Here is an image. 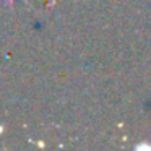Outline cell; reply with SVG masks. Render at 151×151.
I'll list each match as a JSON object with an SVG mask.
<instances>
[{
	"instance_id": "1",
	"label": "cell",
	"mask_w": 151,
	"mask_h": 151,
	"mask_svg": "<svg viewBox=\"0 0 151 151\" xmlns=\"http://www.w3.org/2000/svg\"><path fill=\"white\" fill-rule=\"evenodd\" d=\"M135 150L137 151H151V145L150 143H140L135 146Z\"/></svg>"
},
{
	"instance_id": "2",
	"label": "cell",
	"mask_w": 151,
	"mask_h": 151,
	"mask_svg": "<svg viewBox=\"0 0 151 151\" xmlns=\"http://www.w3.org/2000/svg\"><path fill=\"white\" fill-rule=\"evenodd\" d=\"M2 132H4V125H0V133H2Z\"/></svg>"
}]
</instances>
